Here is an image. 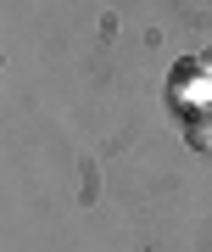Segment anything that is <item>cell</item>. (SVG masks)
Instances as JSON below:
<instances>
[{"label": "cell", "mask_w": 212, "mask_h": 252, "mask_svg": "<svg viewBox=\"0 0 212 252\" xmlns=\"http://www.w3.org/2000/svg\"><path fill=\"white\" fill-rule=\"evenodd\" d=\"M185 146H190V152H201V157H212V101L185 112Z\"/></svg>", "instance_id": "cell-1"}]
</instances>
